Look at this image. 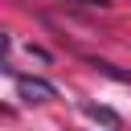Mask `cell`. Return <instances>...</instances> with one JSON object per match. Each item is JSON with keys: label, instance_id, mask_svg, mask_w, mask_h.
I'll list each match as a JSON object with an SVG mask.
<instances>
[{"label": "cell", "instance_id": "cell-1", "mask_svg": "<svg viewBox=\"0 0 131 131\" xmlns=\"http://www.w3.org/2000/svg\"><path fill=\"white\" fill-rule=\"evenodd\" d=\"M16 94L25 102H53L57 98L53 82H45V78H16Z\"/></svg>", "mask_w": 131, "mask_h": 131}, {"label": "cell", "instance_id": "cell-2", "mask_svg": "<svg viewBox=\"0 0 131 131\" xmlns=\"http://www.w3.org/2000/svg\"><path fill=\"white\" fill-rule=\"evenodd\" d=\"M82 111H86V119H94V123H102V127H111V131H119V127H123V119H119L111 106H102V102H86Z\"/></svg>", "mask_w": 131, "mask_h": 131}, {"label": "cell", "instance_id": "cell-3", "mask_svg": "<svg viewBox=\"0 0 131 131\" xmlns=\"http://www.w3.org/2000/svg\"><path fill=\"white\" fill-rule=\"evenodd\" d=\"M90 66H94V70H102L106 78H115V82H127V86H131V74H127V70H115L111 61H90Z\"/></svg>", "mask_w": 131, "mask_h": 131}, {"label": "cell", "instance_id": "cell-4", "mask_svg": "<svg viewBox=\"0 0 131 131\" xmlns=\"http://www.w3.org/2000/svg\"><path fill=\"white\" fill-rule=\"evenodd\" d=\"M74 4H86V8H106L111 0H74Z\"/></svg>", "mask_w": 131, "mask_h": 131}, {"label": "cell", "instance_id": "cell-5", "mask_svg": "<svg viewBox=\"0 0 131 131\" xmlns=\"http://www.w3.org/2000/svg\"><path fill=\"white\" fill-rule=\"evenodd\" d=\"M4 49H8V37H4V33H0V53H4Z\"/></svg>", "mask_w": 131, "mask_h": 131}]
</instances>
